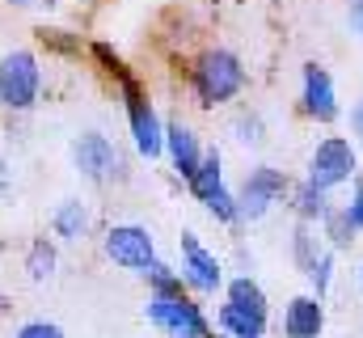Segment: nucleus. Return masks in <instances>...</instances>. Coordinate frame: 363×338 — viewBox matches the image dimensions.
Instances as JSON below:
<instances>
[{
	"label": "nucleus",
	"instance_id": "obj_3",
	"mask_svg": "<svg viewBox=\"0 0 363 338\" xmlns=\"http://www.w3.org/2000/svg\"><path fill=\"white\" fill-rule=\"evenodd\" d=\"M38 84H43V68L34 51H9L0 60V106L4 110H30L38 102Z\"/></svg>",
	"mask_w": 363,
	"mask_h": 338
},
{
	"label": "nucleus",
	"instance_id": "obj_16",
	"mask_svg": "<svg viewBox=\"0 0 363 338\" xmlns=\"http://www.w3.org/2000/svg\"><path fill=\"white\" fill-rule=\"evenodd\" d=\"M89 224H93V216L81 199L60 203V212H55V233H60L64 241H81V237L89 233Z\"/></svg>",
	"mask_w": 363,
	"mask_h": 338
},
{
	"label": "nucleus",
	"instance_id": "obj_6",
	"mask_svg": "<svg viewBox=\"0 0 363 338\" xmlns=\"http://www.w3.org/2000/svg\"><path fill=\"white\" fill-rule=\"evenodd\" d=\"M190 190H194V199H199L216 220H224V224L241 220V212H237V195H228V186H224V169H220V157H216V153H203V161H199L194 178H190Z\"/></svg>",
	"mask_w": 363,
	"mask_h": 338
},
{
	"label": "nucleus",
	"instance_id": "obj_22",
	"mask_svg": "<svg viewBox=\"0 0 363 338\" xmlns=\"http://www.w3.org/2000/svg\"><path fill=\"white\" fill-rule=\"evenodd\" d=\"M144 275H148L152 292H182V275H174V271H169L165 262H152V266H148Z\"/></svg>",
	"mask_w": 363,
	"mask_h": 338
},
{
	"label": "nucleus",
	"instance_id": "obj_23",
	"mask_svg": "<svg viewBox=\"0 0 363 338\" xmlns=\"http://www.w3.org/2000/svg\"><path fill=\"white\" fill-rule=\"evenodd\" d=\"M17 338H64V330L55 326V322H26Z\"/></svg>",
	"mask_w": 363,
	"mask_h": 338
},
{
	"label": "nucleus",
	"instance_id": "obj_25",
	"mask_svg": "<svg viewBox=\"0 0 363 338\" xmlns=\"http://www.w3.org/2000/svg\"><path fill=\"white\" fill-rule=\"evenodd\" d=\"M347 17H351V30L363 38V0H351V9H347Z\"/></svg>",
	"mask_w": 363,
	"mask_h": 338
},
{
	"label": "nucleus",
	"instance_id": "obj_19",
	"mask_svg": "<svg viewBox=\"0 0 363 338\" xmlns=\"http://www.w3.org/2000/svg\"><path fill=\"white\" fill-rule=\"evenodd\" d=\"M26 271H30L34 283H43V279L55 275V246H51L47 237H38V241L30 246V254H26Z\"/></svg>",
	"mask_w": 363,
	"mask_h": 338
},
{
	"label": "nucleus",
	"instance_id": "obj_4",
	"mask_svg": "<svg viewBox=\"0 0 363 338\" xmlns=\"http://www.w3.org/2000/svg\"><path fill=\"white\" fill-rule=\"evenodd\" d=\"M110 72H118V81H123V97H127V119H131V136H135V148L152 161V157H161L165 153V123L157 119V110H152V102L135 89V81L123 72V64L118 68H110Z\"/></svg>",
	"mask_w": 363,
	"mask_h": 338
},
{
	"label": "nucleus",
	"instance_id": "obj_1",
	"mask_svg": "<svg viewBox=\"0 0 363 338\" xmlns=\"http://www.w3.org/2000/svg\"><path fill=\"white\" fill-rule=\"evenodd\" d=\"M190 81H194V93H199L203 106H220V102H233L245 89V68H241V60L233 51H220L216 47V51H203L199 55Z\"/></svg>",
	"mask_w": 363,
	"mask_h": 338
},
{
	"label": "nucleus",
	"instance_id": "obj_10",
	"mask_svg": "<svg viewBox=\"0 0 363 338\" xmlns=\"http://www.w3.org/2000/svg\"><path fill=\"white\" fill-rule=\"evenodd\" d=\"M182 283H190L194 292H216L224 283V266L211 250H203V241L194 233H182Z\"/></svg>",
	"mask_w": 363,
	"mask_h": 338
},
{
	"label": "nucleus",
	"instance_id": "obj_21",
	"mask_svg": "<svg viewBox=\"0 0 363 338\" xmlns=\"http://www.w3.org/2000/svg\"><path fill=\"white\" fill-rule=\"evenodd\" d=\"M291 246H296V266H300V271L321 254V246H317V237H313V224H308V220H300V229H296Z\"/></svg>",
	"mask_w": 363,
	"mask_h": 338
},
{
	"label": "nucleus",
	"instance_id": "obj_28",
	"mask_svg": "<svg viewBox=\"0 0 363 338\" xmlns=\"http://www.w3.org/2000/svg\"><path fill=\"white\" fill-rule=\"evenodd\" d=\"M9 4H34V0H9Z\"/></svg>",
	"mask_w": 363,
	"mask_h": 338
},
{
	"label": "nucleus",
	"instance_id": "obj_7",
	"mask_svg": "<svg viewBox=\"0 0 363 338\" xmlns=\"http://www.w3.org/2000/svg\"><path fill=\"white\" fill-rule=\"evenodd\" d=\"M287 190H291V182H287L283 169L258 165L250 178H245V186L237 190V212H241V220H262Z\"/></svg>",
	"mask_w": 363,
	"mask_h": 338
},
{
	"label": "nucleus",
	"instance_id": "obj_2",
	"mask_svg": "<svg viewBox=\"0 0 363 338\" xmlns=\"http://www.w3.org/2000/svg\"><path fill=\"white\" fill-rule=\"evenodd\" d=\"M148 322L169 338H207V317L194 300L182 292H152L148 296Z\"/></svg>",
	"mask_w": 363,
	"mask_h": 338
},
{
	"label": "nucleus",
	"instance_id": "obj_18",
	"mask_svg": "<svg viewBox=\"0 0 363 338\" xmlns=\"http://www.w3.org/2000/svg\"><path fill=\"white\" fill-rule=\"evenodd\" d=\"M228 300H233V305H241V309H258V313H267V292H262L250 275L228 279Z\"/></svg>",
	"mask_w": 363,
	"mask_h": 338
},
{
	"label": "nucleus",
	"instance_id": "obj_20",
	"mask_svg": "<svg viewBox=\"0 0 363 338\" xmlns=\"http://www.w3.org/2000/svg\"><path fill=\"white\" fill-rule=\"evenodd\" d=\"M304 279L313 283V292L317 296H325L330 292V283H334V250H321L308 266H304Z\"/></svg>",
	"mask_w": 363,
	"mask_h": 338
},
{
	"label": "nucleus",
	"instance_id": "obj_26",
	"mask_svg": "<svg viewBox=\"0 0 363 338\" xmlns=\"http://www.w3.org/2000/svg\"><path fill=\"white\" fill-rule=\"evenodd\" d=\"M351 131H355V136L363 140V102L355 106V110H351Z\"/></svg>",
	"mask_w": 363,
	"mask_h": 338
},
{
	"label": "nucleus",
	"instance_id": "obj_14",
	"mask_svg": "<svg viewBox=\"0 0 363 338\" xmlns=\"http://www.w3.org/2000/svg\"><path fill=\"white\" fill-rule=\"evenodd\" d=\"M220 330L228 338H267V313L258 309H241V305H224L220 309Z\"/></svg>",
	"mask_w": 363,
	"mask_h": 338
},
{
	"label": "nucleus",
	"instance_id": "obj_5",
	"mask_svg": "<svg viewBox=\"0 0 363 338\" xmlns=\"http://www.w3.org/2000/svg\"><path fill=\"white\" fill-rule=\"evenodd\" d=\"M355 165H359V157H355L351 140L330 136V140H321V144L313 148V157H308V182L321 186V190H334V186H342V182L355 178Z\"/></svg>",
	"mask_w": 363,
	"mask_h": 338
},
{
	"label": "nucleus",
	"instance_id": "obj_12",
	"mask_svg": "<svg viewBox=\"0 0 363 338\" xmlns=\"http://www.w3.org/2000/svg\"><path fill=\"white\" fill-rule=\"evenodd\" d=\"M321 330H325L321 296H291L283 313V338H321Z\"/></svg>",
	"mask_w": 363,
	"mask_h": 338
},
{
	"label": "nucleus",
	"instance_id": "obj_8",
	"mask_svg": "<svg viewBox=\"0 0 363 338\" xmlns=\"http://www.w3.org/2000/svg\"><path fill=\"white\" fill-rule=\"evenodd\" d=\"M72 161H77V169H81L89 182H114V178H123V157H118V148H114L101 131L77 136Z\"/></svg>",
	"mask_w": 363,
	"mask_h": 338
},
{
	"label": "nucleus",
	"instance_id": "obj_11",
	"mask_svg": "<svg viewBox=\"0 0 363 338\" xmlns=\"http://www.w3.org/2000/svg\"><path fill=\"white\" fill-rule=\"evenodd\" d=\"M304 114L317 119V123H334L338 119V93H334V81L321 64H304Z\"/></svg>",
	"mask_w": 363,
	"mask_h": 338
},
{
	"label": "nucleus",
	"instance_id": "obj_13",
	"mask_svg": "<svg viewBox=\"0 0 363 338\" xmlns=\"http://www.w3.org/2000/svg\"><path fill=\"white\" fill-rule=\"evenodd\" d=\"M165 153H169V161H174V169H178V178H194V169H199V161H203V148H199V136L186 127V123H165Z\"/></svg>",
	"mask_w": 363,
	"mask_h": 338
},
{
	"label": "nucleus",
	"instance_id": "obj_30",
	"mask_svg": "<svg viewBox=\"0 0 363 338\" xmlns=\"http://www.w3.org/2000/svg\"><path fill=\"white\" fill-rule=\"evenodd\" d=\"M220 338H228V334H220Z\"/></svg>",
	"mask_w": 363,
	"mask_h": 338
},
{
	"label": "nucleus",
	"instance_id": "obj_24",
	"mask_svg": "<svg viewBox=\"0 0 363 338\" xmlns=\"http://www.w3.org/2000/svg\"><path fill=\"white\" fill-rule=\"evenodd\" d=\"M347 216H351V224H355V229H363V178H355V186H351Z\"/></svg>",
	"mask_w": 363,
	"mask_h": 338
},
{
	"label": "nucleus",
	"instance_id": "obj_9",
	"mask_svg": "<svg viewBox=\"0 0 363 338\" xmlns=\"http://www.w3.org/2000/svg\"><path fill=\"white\" fill-rule=\"evenodd\" d=\"M106 254H110V262H118V266H127V271H140V275L157 262L152 233L140 229V224H114V229L106 233Z\"/></svg>",
	"mask_w": 363,
	"mask_h": 338
},
{
	"label": "nucleus",
	"instance_id": "obj_17",
	"mask_svg": "<svg viewBox=\"0 0 363 338\" xmlns=\"http://www.w3.org/2000/svg\"><path fill=\"white\" fill-rule=\"evenodd\" d=\"M321 229H325V237H330L334 250H351V241H355V224H351L347 207H330L325 220H321Z\"/></svg>",
	"mask_w": 363,
	"mask_h": 338
},
{
	"label": "nucleus",
	"instance_id": "obj_15",
	"mask_svg": "<svg viewBox=\"0 0 363 338\" xmlns=\"http://www.w3.org/2000/svg\"><path fill=\"white\" fill-rule=\"evenodd\" d=\"M291 207H296V216L300 220H308V224H321L325 220V212H330V199H325V190L321 186H313L308 178L291 190Z\"/></svg>",
	"mask_w": 363,
	"mask_h": 338
},
{
	"label": "nucleus",
	"instance_id": "obj_29",
	"mask_svg": "<svg viewBox=\"0 0 363 338\" xmlns=\"http://www.w3.org/2000/svg\"><path fill=\"white\" fill-rule=\"evenodd\" d=\"M359 292H363V271H359Z\"/></svg>",
	"mask_w": 363,
	"mask_h": 338
},
{
	"label": "nucleus",
	"instance_id": "obj_27",
	"mask_svg": "<svg viewBox=\"0 0 363 338\" xmlns=\"http://www.w3.org/2000/svg\"><path fill=\"white\" fill-rule=\"evenodd\" d=\"M9 190V165H4V157H0V195Z\"/></svg>",
	"mask_w": 363,
	"mask_h": 338
}]
</instances>
